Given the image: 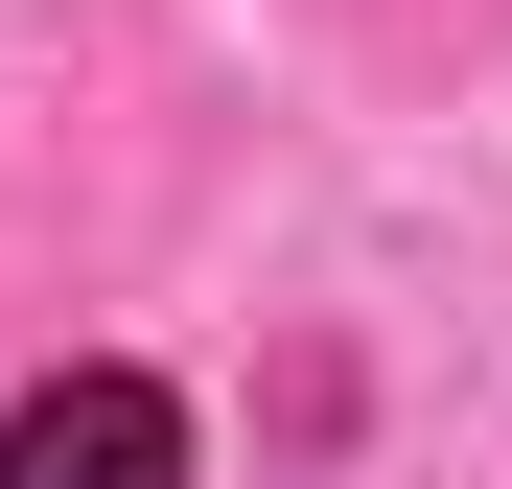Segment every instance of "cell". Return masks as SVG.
<instances>
[{
    "mask_svg": "<svg viewBox=\"0 0 512 489\" xmlns=\"http://www.w3.org/2000/svg\"><path fill=\"white\" fill-rule=\"evenodd\" d=\"M0 489H187V396L163 373H24L0 396Z\"/></svg>",
    "mask_w": 512,
    "mask_h": 489,
    "instance_id": "cell-1",
    "label": "cell"
}]
</instances>
